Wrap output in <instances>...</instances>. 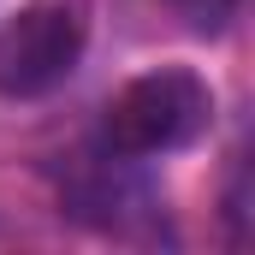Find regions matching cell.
Listing matches in <instances>:
<instances>
[{
  "mask_svg": "<svg viewBox=\"0 0 255 255\" xmlns=\"http://www.w3.org/2000/svg\"><path fill=\"white\" fill-rule=\"evenodd\" d=\"M208 125H214V83L190 65H154L107 95L95 142L125 160H160L202 142Z\"/></svg>",
  "mask_w": 255,
  "mask_h": 255,
  "instance_id": "6da1fadb",
  "label": "cell"
},
{
  "mask_svg": "<svg viewBox=\"0 0 255 255\" xmlns=\"http://www.w3.org/2000/svg\"><path fill=\"white\" fill-rule=\"evenodd\" d=\"M89 48L83 0H30L0 24V101H42L77 71Z\"/></svg>",
  "mask_w": 255,
  "mask_h": 255,
  "instance_id": "7a4b0ae2",
  "label": "cell"
},
{
  "mask_svg": "<svg viewBox=\"0 0 255 255\" xmlns=\"http://www.w3.org/2000/svg\"><path fill=\"white\" fill-rule=\"evenodd\" d=\"M60 208L107 238H148L160 220V196L142 178V160H125L101 142L77 148L60 172Z\"/></svg>",
  "mask_w": 255,
  "mask_h": 255,
  "instance_id": "3957f363",
  "label": "cell"
},
{
  "mask_svg": "<svg viewBox=\"0 0 255 255\" xmlns=\"http://www.w3.org/2000/svg\"><path fill=\"white\" fill-rule=\"evenodd\" d=\"M166 6H172V12H178L184 24H190L196 36H226L244 0H166Z\"/></svg>",
  "mask_w": 255,
  "mask_h": 255,
  "instance_id": "277c9868",
  "label": "cell"
}]
</instances>
